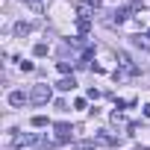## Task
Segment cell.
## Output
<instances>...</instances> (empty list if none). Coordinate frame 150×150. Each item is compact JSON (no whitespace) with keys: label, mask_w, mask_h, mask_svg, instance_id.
Here are the masks:
<instances>
[{"label":"cell","mask_w":150,"mask_h":150,"mask_svg":"<svg viewBox=\"0 0 150 150\" xmlns=\"http://www.w3.org/2000/svg\"><path fill=\"white\" fill-rule=\"evenodd\" d=\"M56 88H59V91H71V88H77V80H74V77H62V80L56 83Z\"/></svg>","instance_id":"4"},{"label":"cell","mask_w":150,"mask_h":150,"mask_svg":"<svg viewBox=\"0 0 150 150\" xmlns=\"http://www.w3.org/2000/svg\"><path fill=\"white\" fill-rule=\"evenodd\" d=\"M35 147H38V150H53V147H56V141H50V138H38V141H35Z\"/></svg>","instance_id":"10"},{"label":"cell","mask_w":150,"mask_h":150,"mask_svg":"<svg viewBox=\"0 0 150 150\" xmlns=\"http://www.w3.org/2000/svg\"><path fill=\"white\" fill-rule=\"evenodd\" d=\"M30 30H33V27H30L27 21H18V24H15V35H27Z\"/></svg>","instance_id":"8"},{"label":"cell","mask_w":150,"mask_h":150,"mask_svg":"<svg viewBox=\"0 0 150 150\" xmlns=\"http://www.w3.org/2000/svg\"><path fill=\"white\" fill-rule=\"evenodd\" d=\"M77 147H80V150H97V144H94V141H80Z\"/></svg>","instance_id":"14"},{"label":"cell","mask_w":150,"mask_h":150,"mask_svg":"<svg viewBox=\"0 0 150 150\" xmlns=\"http://www.w3.org/2000/svg\"><path fill=\"white\" fill-rule=\"evenodd\" d=\"M135 150H150V147H135Z\"/></svg>","instance_id":"18"},{"label":"cell","mask_w":150,"mask_h":150,"mask_svg":"<svg viewBox=\"0 0 150 150\" xmlns=\"http://www.w3.org/2000/svg\"><path fill=\"white\" fill-rule=\"evenodd\" d=\"M15 62L21 65V71H33V68H35L33 62H27V59H21V56H15Z\"/></svg>","instance_id":"12"},{"label":"cell","mask_w":150,"mask_h":150,"mask_svg":"<svg viewBox=\"0 0 150 150\" xmlns=\"http://www.w3.org/2000/svg\"><path fill=\"white\" fill-rule=\"evenodd\" d=\"M56 68H59V74H65V77H68V74H71V62H59Z\"/></svg>","instance_id":"13"},{"label":"cell","mask_w":150,"mask_h":150,"mask_svg":"<svg viewBox=\"0 0 150 150\" xmlns=\"http://www.w3.org/2000/svg\"><path fill=\"white\" fill-rule=\"evenodd\" d=\"M88 103H86V97H77V100H74V109H86Z\"/></svg>","instance_id":"15"},{"label":"cell","mask_w":150,"mask_h":150,"mask_svg":"<svg viewBox=\"0 0 150 150\" xmlns=\"http://www.w3.org/2000/svg\"><path fill=\"white\" fill-rule=\"evenodd\" d=\"M21 3H27V6H33V9H35V12H38V9H41V6H38V0H21Z\"/></svg>","instance_id":"16"},{"label":"cell","mask_w":150,"mask_h":150,"mask_svg":"<svg viewBox=\"0 0 150 150\" xmlns=\"http://www.w3.org/2000/svg\"><path fill=\"white\" fill-rule=\"evenodd\" d=\"M53 129H56V144H68V141H71V135H74V127H71V124H65V121L53 124Z\"/></svg>","instance_id":"3"},{"label":"cell","mask_w":150,"mask_h":150,"mask_svg":"<svg viewBox=\"0 0 150 150\" xmlns=\"http://www.w3.org/2000/svg\"><path fill=\"white\" fill-rule=\"evenodd\" d=\"M94 138H97L100 144H118V138H115V135H109L106 129H97V132H94Z\"/></svg>","instance_id":"6"},{"label":"cell","mask_w":150,"mask_h":150,"mask_svg":"<svg viewBox=\"0 0 150 150\" xmlns=\"http://www.w3.org/2000/svg\"><path fill=\"white\" fill-rule=\"evenodd\" d=\"M30 124H33V127H38V129H41V127H47V124H50V121H47V115H33V121H30Z\"/></svg>","instance_id":"9"},{"label":"cell","mask_w":150,"mask_h":150,"mask_svg":"<svg viewBox=\"0 0 150 150\" xmlns=\"http://www.w3.org/2000/svg\"><path fill=\"white\" fill-rule=\"evenodd\" d=\"M144 118H150V103H147V106H144Z\"/></svg>","instance_id":"17"},{"label":"cell","mask_w":150,"mask_h":150,"mask_svg":"<svg viewBox=\"0 0 150 150\" xmlns=\"http://www.w3.org/2000/svg\"><path fill=\"white\" fill-rule=\"evenodd\" d=\"M129 12H132V6H129V9H115V18H112L109 24H124V21L129 18Z\"/></svg>","instance_id":"7"},{"label":"cell","mask_w":150,"mask_h":150,"mask_svg":"<svg viewBox=\"0 0 150 150\" xmlns=\"http://www.w3.org/2000/svg\"><path fill=\"white\" fill-rule=\"evenodd\" d=\"M50 100H53V86H47V83L33 86V91H30V103H35V106H47Z\"/></svg>","instance_id":"2"},{"label":"cell","mask_w":150,"mask_h":150,"mask_svg":"<svg viewBox=\"0 0 150 150\" xmlns=\"http://www.w3.org/2000/svg\"><path fill=\"white\" fill-rule=\"evenodd\" d=\"M33 56H47V44H44V41H38V44L33 47Z\"/></svg>","instance_id":"11"},{"label":"cell","mask_w":150,"mask_h":150,"mask_svg":"<svg viewBox=\"0 0 150 150\" xmlns=\"http://www.w3.org/2000/svg\"><path fill=\"white\" fill-rule=\"evenodd\" d=\"M27 100H30V97H27L24 91H9V103H12V106H24Z\"/></svg>","instance_id":"5"},{"label":"cell","mask_w":150,"mask_h":150,"mask_svg":"<svg viewBox=\"0 0 150 150\" xmlns=\"http://www.w3.org/2000/svg\"><path fill=\"white\" fill-rule=\"evenodd\" d=\"M118 59H121V71H115V74H112L115 83H124V80H129V77H138V65H135L127 53H121Z\"/></svg>","instance_id":"1"}]
</instances>
